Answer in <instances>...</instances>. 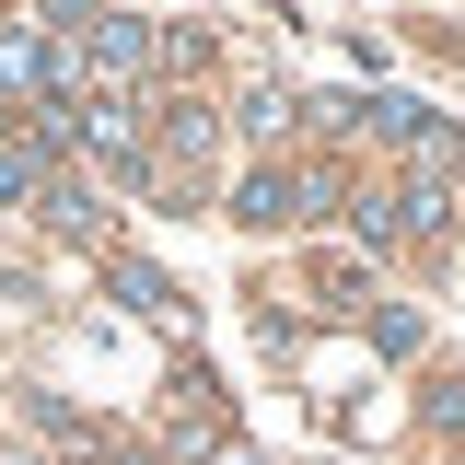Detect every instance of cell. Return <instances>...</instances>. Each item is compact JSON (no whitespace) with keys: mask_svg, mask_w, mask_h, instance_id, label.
<instances>
[{"mask_svg":"<svg viewBox=\"0 0 465 465\" xmlns=\"http://www.w3.org/2000/svg\"><path fill=\"white\" fill-rule=\"evenodd\" d=\"M82 140H94V163H105V174H140V163H152V140H140V94H94V105H82Z\"/></svg>","mask_w":465,"mask_h":465,"instance_id":"7a4b0ae2","label":"cell"},{"mask_svg":"<svg viewBox=\"0 0 465 465\" xmlns=\"http://www.w3.org/2000/svg\"><path fill=\"white\" fill-rule=\"evenodd\" d=\"M58 82H82V47L58 24H0V105H47Z\"/></svg>","mask_w":465,"mask_h":465,"instance_id":"6da1fadb","label":"cell"},{"mask_svg":"<svg viewBox=\"0 0 465 465\" xmlns=\"http://www.w3.org/2000/svg\"><path fill=\"white\" fill-rule=\"evenodd\" d=\"M35 210H47L58 232H82V222H94V198H82V186H70V174H47V186H35Z\"/></svg>","mask_w":465,"mask_h":465,"instance_id":"277c9868","label":"cell"},{"mask_svg":"<svg viewBox=\"0 0 465 465\" xmlns=\"http://www.w3.org/2000/svg\"><path fill=\"white\" fill-rule=\"evenodd\" d=\"M314 302H326V314H349V302H361V268H349V256H326V268H314Z\"/></svg>","mask_w":465,"mask_h":465,"instance_id":"5b68a950","label":"cell"},{"mask_svg":"<svg viewBox=\"0 0 465 465\" xmlns=\"http://www.w3.org/2000/svg\"><path fill=\"white\" fill-rule=\"evenodd\" d=\"M116 291H128L140 314H163V326L186 314V302H174V280H163V268H140V256H116Z\"/></svg>","mask_w":465,"mask_h":465,"instance_id":"3957f363","label":"cell"},{"mask_svg":"<svg viewBox=\"0 0 465 465\" xmlns=\"http://www.w3.org/2000/svg\"><path fill=\"white\" fill-rule=\"evenodd\" d=\"M35 186H47V174H35V152H24V140H0V198H35Z\"/></svg>","mask_w":465,"mask_h":465,"instance_id":"8992f818","label":"cell"}]
</instances>
